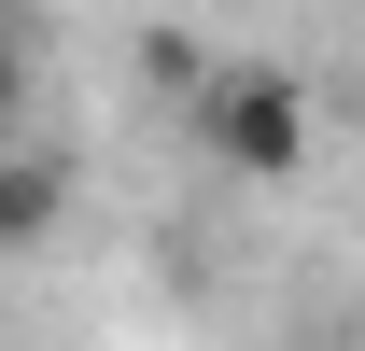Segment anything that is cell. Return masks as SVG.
Returning a JSON list of instances; mask_svg holds the SVG:
<instances>
[{
	"label": "cell",
	"instance_id": "obj_1",
	"mask_svg": "<svg viewBox=\"0 0 365 351\" xmlns=\"http://www.w3.org/2000/svg\"><path fill=\"white\" fill-rule=\"evenodd\" d=\"M169 98H182V141L225 183H295L309 169V85L281 56H169Z\"/></svg>",
	"mask_w": 365,
	"mask_h": 351
},
{
	"label": "cell",
	"instance_id": "obj_2",
	"mask_svg": "<svg viewBox=\"0 0 365 351\" xmlns=\"http://www.w3.org/2000/svg\"><path fill=\"white\" fill-rule=\"evenodd\" d=\"M56 211H71V183H56L43 155H14V141H0V253H29Z\"/></svg>",
	"mask_w": 365,
	"mask_h": 351
},
{
	"label": "cell",
	"instance_id": "obj_3",
	"mask_svg": "<svg viewBox=\"0 0 365 351\" xmlns=\"http://www.w3.org/2000/svg\"><path fill=\"white\" fill-rule=\"evenodd\" d=\"M14 113H29V56H14V29H0V141H14Z\"/></svg>",
	"mask_w": 365,
	"mask_h": 351
}]
</instances>
